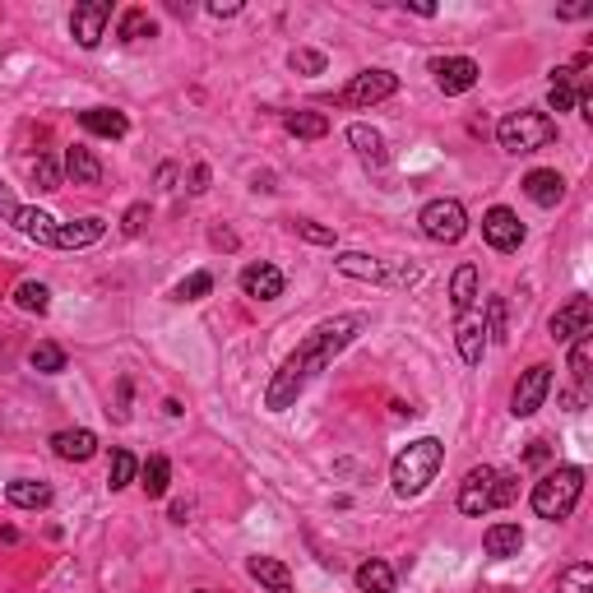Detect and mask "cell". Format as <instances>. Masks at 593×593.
<instances>
[{
    "label": "cell",
    "instance_id": "25",
    "mask_svg": "<svg viewBox=\"0 0 593 593\" xmlns=\"http://www.w3.org/2000/svg\"><path fill=\"white\" fill-rule=\"evenodd\" d=\"M473 302H478V269L459 265L455 278H450V306H455V316H468Z\"/></svg>",
    "mask_w": 593,
    "mask_h": 593
},
{
    "label": "cell",
    "instance_id": "33",
    "mask_svg": "<svg viewBox=\"0 0 593 593\" xmlns=\"http://www.w3.org/2000/svg\"><path fill=\"white\" fill-rule=\"evenodd\" d=\"M28 366L42 371V376H61L65 371V348H56V343H38V348L28 353Z\"/></svg>",
    "mask_w": 593,
    "mask_h": 593
},
{
    "label": "cell",
    "instance_id": "8",
    "mask_svg": "<svg viewBox=\"0 0 593 593\" xmlns=\"http://www.w3.org/2000/svg\"><path fill=\"white\" fill-rule=\"evenodd\" d=\"M547 394H552V366L538 362V366H529V371L519 376L515 394H510V413H515V417H533L538 408L547 404Z\"/></svg>",
    "mask_w": 593,
    "mask_h": 593
},
{
    "label": "cell",
    "instance_id": "14",
    "mask_svg": "<svg viewBox=\"0 0 593 593\" xmlns=\"http://www.w3.org/2000/svg\"><path fill=\"white\" fill-rule=\"evenodd\" d=\"M431 75H436V89L445 93V98H455V93H468L473 84H478V61H468V56H445V61L431 65Z\"/></svg>",
    "mask_w": 593,
    "mask_h": 593
},
{
    "label": "cell",
    "instance_id": "9",
    "mask_svg": "<svg viewBox=\"0 0 593 593\" xmlns=\"http://www.w3.org/2000/svg\"><path fill=\"white\" fill-rule=\"evenodd\" d=\"M459 510L473 519H482L487 510H496V468H468L459 482Z\"/></svg>",
    "mask_w": 593,
    "mask_h": 593
},
{
    "label": "cell",
    "instance_id": "27",
    "mask_svg": "<svg viewBox=\"0 0 593 593\" xmlns=\"http://www.w3.org/2000/svg\"><path fill=\"white\" fill-rule=\"evenodd\" d=\"M348 144H353L362 158H371V163H385V135H380L376 126H366V121L348 126Z\"/></svg>",
    "mask_w": 593,
    "mask_h": 593
},
{
    "label": "cell",
    "instance_id": "45",
    "mask_svg": "<svg viewBox=\"0 0 593 593\" xmlns=\"http://www.w3.org/2000/svg\"><path fill=\"white\" fill-rule=\"evenodd\" d=\"M209 14H214V19H237L241 5H237V0H214V5H209Z\"/></svg>",
    "mask_w": 593,
    "mask_h": 593
},
{
    "label": "cell",
    "instance_id": "19",
    "mask_svg": "<svg viewBox=\"0 0 593 593\" xmlns=\"http://www.w3.org/2000/svg\"><path fill=\"white\" fill-rule=\"evenodd\" d=\"M79 126L89 130V135H102V139H126L130 135L126 112H116V107H89V112H79Z\"/></svg>",
    "mask_w": 593,
    "mask_h": 593
},
{
    "label": "cell",
    "instance_id": "15",
    "mask_svg": "<svg viewBox=\"0 0 593 593\" xmlns=\"http://www.w3.org/2000/svg\"><path fill=\"white\" fill-rule=\"evenodd\" d=\"M241 292L246 297H255V302H274V297H283V274H278L274 265H246L241 269Z\"/></svg>",
    "mask_w": 593,
    "mask_h": 593
},
{
    "label": "cell",
    "instance_id": "1",
    "mask_svg": "<svg viewBox=\"0 0 593 593\" xmlns=\"http://www.w3.org/2000/svg\"><path fill=\"white\" fill-rule=\"evenodd\" d=\"M362 329H366V316H334V320L311 329V334L297 343V353H288V362L278 366L274 380H269V390H265L269 413H288V408L302 399L306 385H311V380H316L320 371L362 334Z\"/></svg>",
    "mask_w": 593,
    "mask_h": 593
},
{
    "label": "cell",
    "instance_id": "34",
    "mask_svg": "<svg viewBox=\"0 0 593 593\" xmlns=\"http://www.w3.org/2000/svg\"><path fill=\"white\" fill-rule=\"evenodd\" d=\"M589 366H593V334H580L570 343V376H575V385H589Z\"/></svg>",
    "mask_w": 593,
    "mask_h": 593
},
{
    "label": "cell",
    "instance_id": "36",
    "mask_svg": "<svg viewBox=\"0 0 593 593\" xmlns=\"http://www.w3.org/2000/svg\"><path fill=\"white\" fill-rule=\"evenodd\" d=\"M556 593H593V566H589V561H575L570 570H561Z\"/></svg>",
    "mask_w": 593,
    "mask_h": 593
},
{
    "label": "cell",
    "instance_id": "26",
    "mask_svg": "<svg viewBox=\"0 0 593 593\" xmlns=\"http://www.w3.org/2000/svg\"><path fill=\"white\" fill-rule=\"evenodd\" d=\"M575 102H580V93H575V65H561V70H552L547 107H552V112H570Z\"/></svg>",
    "mask_w": 593,
    "mask_h": 593
},
{
    "label": "cell",
    "instance_id": "51",
    "mask_svg": "<svg viewBox=\"0 0 593 593\" xmlns=\"http://www.w3.org/2000/svg\"><path fill=\"white\" fill-rule=\"evenodd\" d=\"M200 593H209V589H200Z\"/></svg>",
    "mask_w": 593,
    "mask_h": 593
},
{
    "label": "cell",
    "instance_id": "13",
    "mask_svg": "<svg viewBox=\"0 0 593 593\" xmlns=\"http://www.w3.org/2000/svg\"><path fill=\"white\" fill-rule=\"evenodd\" d=\"M547 329H552L556 343H575L580 334H593V302L589 297H570V302L547 320Z\"/></svg>",
    "mask_w": 593,
    "mask_h": 593
},
{
    "label": "cell",
    "instance_id": "4",
    "mask_svg": "<svg viewBox=\"0 0 593 593\" xmlns=\"http://www.w3.org/2000/svg\"><path fill=\"white\" fill-rule=\"evenodd\" d=\"M496 139H501L505 153H538L556 139V121L547 112L519 107V112H510L501 126H496Z\"/></svg>",
    "mask_w": 593,
    "mask_h": 593
},
{
    "label": "cell",
    "instance_id": "41",
    "mask_svg": "<svg viewBox=\"0 0 593 593\" xmlns=\"http://www.w3.org/2000/svg\"><path fill=\"white\" fill-rule=\"evenodd\" d=\"M292 228H297V237L302 241H311V246H334V228H320V223H311V218H297V223H292Z\"/></svg>",
    "mask_w": 593,
    "mask_h": 593
},
{
    "label": "cell",
    "instance_id": "6",
    "mask_svg": "<svg viewBox=\"0 0 593 593\" xmlns=\"http://www.w3.org/2000/svg\"><path fill=\"white\" fill-rule=\"evenodd\" d=\"M334 269L348 274V278H362V283H390V288H408V283H417L413 265L390 269V265H380L376 255H362V251H343L339 260H334Z\"/></svg>",
    "mask_w": 593,
    "mask_h": 593
},
{
    "label": "cell",
    "instance_id": "16",
    "mask_svg": "<svg viewBox=\"0 0 593 593\" xmlns=\"http://www.w3.org/2000/svg\"><path fill=\"white\" fill-rule=\"evenodd\" d=\"M524 195H529L533 204H543V209H556V204L566 200V177L552 172V167H538V172L524 177Z\"/></svg>",
    "mask_w": 593,
    "mask_h": 593
},
{
    "label": "cell",
    "instance_id": "21",
    "mask_svg": "<svg viewBox=\"0 0 593 593\" xmlns=\"http://www.w3.org/2000/svg\"><path fill=\"white\" fill-rule=\"evenodd\" d=\"M246 570H251L255 584H265L269 593H292V570L278 561V556H251L246 561Z\"/></svg>",
    "mask_w": 593,
    "mask_h": 593
},
{
    "label": "cell",
    "instance_id": "39",
    "mask_svg": "<svg viewBox=\"0 0 593 593\" xmlns=\"http://www.w3.org/2000/svg\"><path fill=\"white\" fill-rule=\"evenodd\" d=\"M33 186L38 190H61V167L51 163L47 153H38V163H33Z\"/></svg>",
    "mask_w": 593,
    "mask_h": 593
},
{
    "label": "cell",
    "instance_id": "31",
    "mask_svg": "<svg viewBox=\"0 0 593 593\" xmlns=\"http://www.w3.org/2000/svg\"><path fill=\"white\" fill-rule=\"evenodd\" d=\"M357 589L362 593H394V566H385V561H366V566H357Z\"/></svg>",
    "mask_w": 593,
    "mask_h": 593
},
{
    "label": "cell",
    "instance_id": "10",
    "mask_svg": "<svg viewBox=\"0 0 593 593\" xmlns=\"http://www.w3.org/2000/svg\"><path fill=\"white\" fill-rule=\"evenodd\" d=\"M482 237H487V246L501 255L519 251L524 246V223H519L515 209H505V204H492L487 214H482Z\"/></svg>",
    "mask_w": 593,
    "mask_h": 593
},
{
    "label": "cell",
    "instance_id": "2",
    "mask_svg": "<svg viewBox=\"0 0 593 593\" xmlns=\"http://www.w3.org/2000/svg\"><path fill=\"white\" fill-rule=\"evenodd\" d=\"M445 464V445L436 441V436H422V441H413L408 450H399L394 455V468H390V482H394V496H422L436 482V473H441Z\"/></svg>",
    "mask_w": 593,
    "mask_h": 593
},
{
    "label": "cell",
    "instance_id": "48",
    "mask_svg": "<svg viewBox=\"0 0 593 593\" xmlns=\"http://www.w3.org/2000/svg\"><path fill=\"white\" fill-rule=\"evenodd\" d=\"M408 10H413V14H422V19H431V14H436V5H427V0H413Z\"/></svg>",
    "mask_w": 593,
    "mask_h": 593
},
{
    "label": "cell",
    "instance_id": "30",
    "mask_svg": "<svg viewBox=\"0 0 593 593\" xmlns=\"http://www.w3.org/2000/svg\"><path fill=\"white\" fill-rule=\"evenodd\" d=\"M14 306H19V311H28V316H47L51 288H47V283H33V278H24V283L14 288Z\"/></svg>",
    "mask_w": 593,
    "mask_h": 593
},
{
    "label": "cell",
    "instance_id": "12",
    "mask_svg": "<svg viewBox=\"0 0 593 593\" xmlns=\"http://www.w3.org/2000/svg\"><path fill=\"white\" fill-rule=\"evenodd\" d=\"M107 24H112V5H107V0H84V5H75V14H70V33H75V42L84 51L98 47Z\"/></svg>",
    "mask_w": 593,
    "mask_h": 593
},
{
    "label": "cell",
    "instance_id": "42",
    "mask_svg": "<svg viewBox=\"0 0 593 593\" xmlns=\"http://www.w3.org/2000/svg\"><path fill=\"white\" fill-rule=\"evenodd\" d=\"M144 223H149V204H130L126 218H121V232H126V237H139Z\"/></svg>",
    "mask_w": 593,
    "mask_h": 593
},
{
    "label": "cell",
    "instance_id": "50",
    "mask_svg": "<svg viewBox=\"0 0 593 593\" xmlns=\"http://www.w3.org/2000/svg\"><path fill=\"white\" fill-rule=\"evenodd\" d=\"M186 515H190V505H186V501L172 505V519H177V524H186Z\"/></svg>",
    "mask_w": 593,
    "mask_h": 593
},
{
    "label": "cell",
    "instance_id": "7",
    "mask_svg": "<svg viewBox=\"0 0 593 593\" xmlns=\"http://www.w3.org/2000/svg\"><path fill=\"white\" fill-rule=\"evenodd\" d=\"M399 93V75H390V70H362V75H353V84L339 93L343 107H376V102L394 98Z\"/></svg>",
    "mask_w": 593,
    "mask_h": 593
},
{
    "label": "cell",
    "instance_id": "35",
    "mask_svg": "<svg viewBox=\"0 0 593 593\" xmlns=\"http://www.w3.org/2000/svg\"><path fill=\"white\" fill-rule=\"evenodd\" d=\"M158 33V24L149 19V10H126L121 14V42H144Z\"/></svg>",
    "mask_w": 593,
    "mask_h": 593
},
{
    "label": "cell",
    "instance_id": "5",
    "mask_svg": "<svg viewBox=\"0 0 593 593\" xmlns=\"http://www.w3.org/2000/svg\"><path fill=\"white\" fill-rule=\"evenodd\" d=\"M417 223H422L427 241H436V246H455V241L468 232V214H464V204H459V200H431V204H422Z\"/></svg>",
    "mask_w": 593,
    "mask_h": 593
},
{
    "label": "cell",
    "instance_id": "18",
    "mask_svg": "<svg viewBox=\"0 0 593 593\" xmlns=\"http://www.w3.org/2000/svg\"><path fill=\"white\" fill-rule=\"evenodd\" d=\"M51 450L61 459H70V464H84V459L98 455V436H93L89 427H70V431H56L51 436Z\"/></svg>",
    "mask_w": 593,
    "mask_h": 593
},
{
    "label": "cell",
    "instance_id": "11",
    "mask_svg": "<svg viewBox=\"0 0 593 593\" xmlns=\"http://www.w3.org/2000/svg\"><path fill=\"white\" fill-rule=\"evenodd\" d=\"M0 209H5V218L14 223V232H24V237L38 241V246H56V218L51 214L28 209V204H14L10 195H0Z\"/></svg>",
    "mask_w": 593,
    "mask_h": 593
},
{
    "label": "cell",
    "instance_id": "32",
    "mask_svg": "<svg viewBox=\"0 0 593 593\" xmlns=\"http://www.w3.org/2000/svg\"><path fill=\"white\" fill-rule=\"evenodd\" d=\"M135 473H139L135 455H130V450H112V464H107V487H112V492H121V487H130V482H135Z\"/></svg>",
    "mask_w": 593,
    "mask_h": 593
},
{
    "label": "cell",
    "instance_id": "37",
    "mask_svg": "<svg viewBox=\"0 0 593 593\" xmlns=\"http://www.w3.org/2000/svg\"><path fill=\"white\" fill-rule=\"evenodd\" d=\"M209 292H214V274H204V269H200V274L181 278L172 297H177V302H200V297H209Z\"/></svg>",
    "mask_w": 593,
    "mask_h": 593
},
{
    "label": "cell",
    "instance_id": "47",
    "mask_svg": "<svg viewBox=\"0 0 593 593\" xmlns=\"http://www.w3.org/2000/svg\"><path fill=\"white\" fill-rule=\"evenodd\" d=\"M214 246H228V251H232V246H237V237H232V232H223V228H214Z\"/></svg>",
    "mask_w": 593,
    "mask_h": 593
},
{
    "label": "cell",
    "instance_id": "3",
    "mask_svg": "<svg viewBox=\"0 0 593 593\" xmlns=\"http://www.w3.org/2000/svg\"><path fill=\"white\" fill-rule=\"evenodd\" d=\"M580 496H584V468L561 464L533 482L529 501H533V510H538V519H566V515H575Z\"/></svg>",
    "mask_w": 593,
    "mask_h": 593
},
{
    "label": "cell",
    "instance_id": "20",
    "mask_svg": "<svg viewBox=\"0 0 593 593\" xmlns=\"http://www.w3.org/2000/svg\"><path fill=\"white\" fill-rule=\"evenodd\" d=\"M65 177L75 181V186H102L98 153L84 149V144H70V149H65Z\"/></svg>",
    "mask_w": 593,
    "mask_h": 593
},
{
    "label": "cell",
    "instance_id": "49",
    "mask_svg": "<svg viewBox=\"0 0 593 593\" xmlns=\"http://www.w3.org/2000/svg\"><path fill=\"white\" fill-rule=\"evenodd\" d=\"M172 177H177V167H163L158 172V190H172Z\"/></svg>",
    "mask_w": 593,
    "mask_h": 593
},
{
    "label": "cell",
    "instance_id": "23",
    "mask_svg": "<svg viewBox=\"0 0 593 593\" xmlns=\"http://www.w3.org/2000/svg\"><path fill=\"white\" fill-rule=\"evenodd\" d=\"M5 501L14 510H47L51 505V482H33V478H19L5 487Z\"/></svg>",
    "mask_w": 593,
    "mask_h": 593
},
{
    "label": "cell",
    "instance_id": "40",
    "mask_svg": "<svg viewBox=\"0 0 593 593\" xmlns=\"http://www.w3.org/2000/svg\"><path fill=\"white\" fill-rule=\"evenodd\" d=\"M482 329H487V339L505 343V297H492V302H487V320H482Z\"/></svg>",
    "mask_w": 593,
    "mask_h": 593
},
{
    "label": "cell",
    "instance_id": "46",
    "mask_svg": "<svg viewBox=\"0 0 593 593\" xmlns=\"http://www.w3.org/2000/svg\"><path fill=\"white\" fill-rule=\"evenodd\" d=\"M524 459H529V464H547V459H552V450H547V441H533L529 450H524Z\"/></svg>",
    "mask_w": 593,
    "mask_h": 593
},
{
    "label": "cell",
    "instance_id": "28",
    "mask_svg": "<svg viewBox=\"0 0 593 593\" xmlns=\"http://www.w3.org/2000/svg\"><path fill=\"white\" fill-rule=\"evenodd\" d=\"M167 482H172V464H167L163 455H153L149 464L139 468V487H144V496H149V501L167 496Z\"/></svg>",
    "mask_w": 593,
    "mask_h": 593
},
{
    "label": "cell",
    "instance_id": "22",
    "mask_svg": "<svg viewBox=\"0 0 593 593\" xmlns=\"http://www.w3.org/2000/svg\"><path fill=\"white\" fill-rule=\"evenodd\" d=\"M482 547H487V556H496V561H510V556L524 552V529H519V524H492V529L482 533Z\"/></svg>",
    "mask_w": 593,
    "mask_h": 593
},
{
    "label": "cell",
    "instance_id": "29",
    "mask_svg": "<svg viewBox=\"0 0 593 593\" xmlns=\"http://www.w3.org/2000/svg\"><path fill=\"white\" fill-rule=\"evenodd\" d=\"M283 130L297 139H325L329 135V121L320 112H283Z\"/></svg>",
    "mask_w": 593,
    "mask_h": 593
},
{
    "label": "cell",
    "instance_id": "24",
    "mask_svg": "<svg viewBox=\"0 0 593 593\" xmlns=\"http://www.w3.org/2000/svg\"><path fill=\"white\" fill-rule=\"evenodd\" d=\"M455 339H459V357H464L468 366H478L482 362V348H487V329H482V316H459Z\"/></svg>",
    "mask_w": 593,
    "mask_h": 593
},
{
    "label": "cell",
    "instance_id": "43",
    "mask_svg": "<svg viewBox=\"0 0 593 593\" xmlns=\"http://www.w3.org/2000/svg\"><path fill=\"white\" fill-rule=\"evenodd\" d=\"M515 473H501V468H496V505H510V501H515V492H519V487H515Z\"/></svg>",
    "mask_w": 593,
    "mask_h": 593
},
{
    "label": "cell",
    "instance_id": "44",
    "mask_svg": "<svg viewBox=\"0 0 593 593\" xmlns=\"http://www.w3.org/2000/svg\"><path fill=\"white\" fill-rule=\"evenodd\" d=\"M200 190H209V167L195 163L190 167V195H200Z\"/></svg>",
    "mask_w": 593,
    "mask_h": 593
},
{
    "label": "cell",
    "instance_id": "17",
    "mask_svg": "<svg viewBox=\"0 0 593 593\" xmlns=\"http://www.w3.org/2000/svg\"><path fill=\"white\" fill-rule=\"evenodd\" d=\"M107 223L102 218H75V223H56V251H84L93 241H102Z\"/></svg>",
    "mask_w": 593,
    "mask_h": 593
},
{
    "label": "cell",
    "instance_id": "38",
    "mask_svg": "<svg viewBox=\"0 0 593 593\" xmlns=\"http://www.w3.org/2000/svg\"><path fill=\"white\" fill-rule=\"evenodd\" d=\"M288 65L297 75H325V51H311V47H297L288 56Z\"/></svg>",
    "mask_w": 593,
    "mask_h": 593
}]
</instances>
